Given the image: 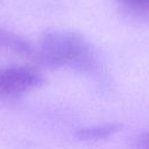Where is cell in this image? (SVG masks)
<instances>
[{
    "label": "cell",
    "instance_id": "1",
    "mask_svg": "<svg viewBox=\"0 0 149 149\" xmlns=\"http://www.w3.org/2000/svg\"><path fill=\"white\" fill-rule=\"evenodd\" d=\"M38 59L48 66H70L88 71L94 66V54L86 38L71 30H51L40 42Z\"/></svg>",
    "mask_w": 149,
    "mask_h": 149
},
{
    "label": "cell",
    "instance_id": "2",
    "mask_svg": "<svg viewBox=\"0 0 149 149\" xmlns=\"http://www.w3.org/2000/svg\"><path fill=\"white\" fill-rule=\"evenodd\" d=\"M43 83L35 70L27 66H9L0 69V94L14 95L30 91Z\"/></svg>",
    "mask_w": 149,
    "mask_h": 149
},
{
    "label": "cell",
    "instance_id": "3",
    "mask_svg": "<svg viewBox=\"0 0 149 149\" xmlns=\"http://www.w3.org/2000/svg\"><path fill=\"white\" fill-rule=\"evenodd\" d=\"M120 128H121L120 123L108 122L104 125L79 128L76 130L74 136L80 141H99V140H105L109 137L114 133L119 132Z\"/></svg>",
    "mask_w": 149,
    "mask_h": 149
},
{
    "label": "cell",
    "instance_id": "4",
    "mask_svg": "<svg viewBox=\"0 0 149 149\" xmlns=\"http://www.w3.org/2000/svg\"><path fill=\"white\" fill-rule=\"evenodd\" d=\"M0 47L10 49L20 54H29L31 51L30 45L20 36L0 29Z\"/></svg>",
    "mask_w": 149,
    "mask_h": 149
},
{
    "label": "cell",
    "instance_id": "5",
    "mask_svg": "<svg viewBox=\"0 0 149 149\" xmlns=\"http://www.w3.org/2000/svg\"><path fill=\"white\" fill-rule=\"evenodd\" d=\"M128 7H132L135 10H146L148 8L149 0H119Z\"/></svg>",
    "mask_w": 149,
    "mask_h": 149
}]
</instances>
